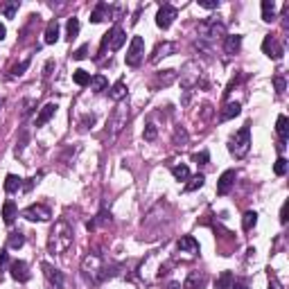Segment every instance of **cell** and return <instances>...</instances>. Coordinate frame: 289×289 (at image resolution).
Listing matches in <instances>:
<instances>
[{
    "label": "cell",
    "instance_id": "obj_1",
    "mask_svg": "<svg viewBox=\"0 0 289 289\" xmlns=\"http://www.w3.org/2000/svg\"><path fill=\"white\" fill-rule=\"evenodd\" d=\"M72 244V228L68 226V222L59 219V222L54 224L52 233H50V240H48V251L50 253H64V251L70 249Z\"/></svg>",
    "mask_w": 289,
    "mask_h": 289
},
{
    "label": "cell",
    "instance_id": "obj_2",
    "mask_svg": "<svg viewBox=\"0 0 289 289\" xmlns=\"http://www.w3.org/2000/svg\"><path fill=\"white\" fill-rule=\"evenodd\" d=\"M251 149V129L249 125H244L240 131L228 140V151L233 154L235 158H244Z\"/></svg>",
    "mask_w": 289,
    "mask_h": 289
},
{
    "label": "cell",
    "instance_id": "obj_3",
    "mask_svg": "<svg viewBox=\"0 0 289 289\" xmlns=\"http://www.w3.org/2000/svg\"><path fill=\"white\" fill-rule=\"evenodd\" d=\"M127 66L131 68H138L140 64H143L144 59V41L143 36H133L131 39V46H129V50H127Z\"/></svg>",
    "mask_w": 289,
    "mask_h": 289
},
{
    "label": "cell",
    "instance_id": "obj_4",
    "mask_svg": "<svg viewBox=\"0 0 289 289\" xmlns=\"http://www.w3.org/2000/svg\"><path fill=\"white\" fill-rule=\"evenodd\" d=\"M81 269H84V273L88 278H91L93 283H97V280H102L104 278V264H102V260H99L97 256H88L84 257V262H81Z\"/></svg>",
    "mask_w": 289,
    "mask_h": 289
},
{
    "label": "cell",
    "instance_id": "obj_5",
    "mask_svg": "<svg viewBox=\"0 0 289 289\" xmlns=\"http://www.w3.org/2000/svg\"><path fill=\"white\" fill-rule=\"evenodd\" d=\"M125 41H127V34H125V30L122 27H113L111 32H106L104 34V39H102V48H111V50H120V48L125 46Z\"/></svg>",
    "mask_w": 289,
    "mask_h": 289
},
{
    "label": "cell",
    "instance_id": "obj_6",
    "mask_svg": "<svg viewBox=\"0 0 289 289\" xmlns=\"http://www.w3.org/2000/svg\"><path fill=\"white\" fill-rule=\"evenodd\" d=\"M23 217H25V219H30V222H48V219L52 217V212H50V208H48V206L32 204L30 208H25Z\"/></svg>",
    "mask_w": 289,
    "mask_h": 289
},
{
    "label": "cell",
    "instance_id": "obj_7",
    "mask_svg": "<svg viewBox=\"0 0 289 289\" xmlns=\"http://www.w3.org/2000/svg\"><path fill=\"white\" fill-rule=\"evenodd\" d=\"M174 18H177V7L163 5L161 9H158V14H156V25L161 27V30H167V27L174 23Z\"/></svg>",
    "mask_w": 289,
    "mask_h": 289
},
{
    "label": "cell",
    "instance_id": "obj_8",
    "mask_svg": "<svg viewBox=\"0 0 289 289\" xmlns=\"http://www.w3.org/2000/svg\"><path fill=\"white\" fill-rule=\"evenodd\" d=\"M262 52L267 54L269 59L278 61L285 54V50H283V46L276 41V36H271V34H269V36H264V41H262Z\"/></svg>",
    "mask_w": 289,
    "mask_h": 289
},
{
    "label": "cell",
    "instance_id": "obj_9",
    "mask_svg": "<svg viewBox=\"0 0 289 289\" xmlns=\"http://www.w3.org/2000/svg\"><path fill=\"white\" fill-rule=\"evenodd\" d=\"M199 32L204 34L206 39H217V36H224L226 34V27L217 20H208V23H201L199 25Z\"/></svg>",
    "mask_w": 289,
    "mask_h": 289
},
{
    "label": "cell",
    "instance_id": "obj_10",
    "mask_svg": "<svg viewBox=\"0 0 289 289\" xmlns=\"http://www.w3.org/2000/svg\"><path fill=\"white\" fill-rule=\"evenodd\" d=\"M9 271H12V278L16 283H27V280H30V267H27V262H23V260H14V262L9 264Z\"/></svg>",
    "mask_w": 289,
    "mask_h": 289
},
{
    "label": "cell",
    "instance_id": "obj_11",
    "mask_svg": "<svg viewBox=\"0 0 289 289\" xmlns=\"http://www.w3.org/2000/svg\"><path fill=\"white\" fill-rule=\"evenodd\" d=\"M235 178H237V174H235V170H226L219 177V181H217V194H228L230 192V188L235 185Z\"/></svg>",
    "mask_w": 289,
    "mask_h": 289
},
{
    "label": "cell",
    "instance_id": "obj_12",
    "mask_svg": "<svg viewBox=\"0 0 289 289\" xmlns=\"http://www.w3.org/2000/svg\"><path fill=\"white\" fill-rule=\"evenodd\" d=\"M43 273H46V278L50 280V285H52L54 289H64V273H61L57 267H52V264H43Z\"/></svg>",
    "mask_w": 289,
    "mask_h": 289
},
{
    "label": "cell",
    "instance_id": "obj_13",
    "mask_svg": "<svg viewBox=\"0 0 289 289\" xmlns=\"http://www.w3.org/2000/svg\"><path fill=\"white\" fill-rule=\"evenodd\" d=\"M177 249L181 251V253H188V256H197V253H199V242L192 235H185V237L178 240Z\"/></svg>",
    "mask_w": 289,
    "mask_h": 289
},
{
    "label": "cell",
    "instance_id": "obj_14",
    "mask_svg": "<svg viewBox=\"0 0 289 289\" xmlns=\"http://www.w3.org/2000/svg\"><path fill=\"white\" fill-rule=\"evenodd\" d=\"M240 113H242V106H240V102H228V104L222 109V113H219V120H222V122H226V120L237 118Z\"/></svg>",
    "mask_w": 289,
    "mask_h": 289
},
{
    "label": "cell",
    "instance_id": "obj_15",
    "mask_svg": "<svg viewBox=\"0 0 289 289\" xmlns=\"http://www.w3.org/2000/svg\"><path fill=\"white\" fill-rule=\"evenodd\" d=\"M57 113V104H46L43 109L39 111V115H36V127H43V125H48L50 120H52V115Z\"/></svg>",
    "mask_w": 289,
    "mask_h": 289
},
{
    "label": "cell",
    "instance_id": "obj_16",
    "mask_svg": "<svg viewBox=\"0 0 289 289\" xmlns=\"http://www.w3.org/2000/svg\"><path fill=\"white\" fill-rule=\"evenodd\" d=\"M109 14H111V7L106 5V2H99L91 14V23H102L104 18H109Z\"/></svg>",
    "mask_w": 289,
    "mask_h": 289
},
{
    "label": "cell",
    "instance_id": "obj_17",
    "mask_svg": "<svg viewBox=\"0 0 289 289\" xmlns=\"http://www.w3.org/2000/svg\"><path fill=\"white\" fill-rule=\"evenodd\" d=\"M16 217H18V208H16V204L9 199V201L2 204V219H5V224H14Z\"/></svg>",
    "mask_w": 289,
    "mask_h": 289
},
{
    "label": "cell",
    "instance_id": "obj_18",
    "mask_svg": "<svg viewBox=\"0 0 289 289\" xmlns=\"http://www.w3.org/2000/svg\"><path fill=\"white\" fill-rule=\"evenodd\" d=\"M240 48H242V36H240V34H230V36H226V41H224V50H226V52L235 54Z\"/></svg>",
    "mask_w": 289,
    "mask_h": 289
},
{
    "label": "cell",
    "instance_id": "obj_19",
    "mask_svg": "<svg viewBox=\"0 0 289 289\" xmlns=\"http://www.w3.org/2000/svg\"><path fill=\"white\" fill-rule=\"evenodd\" d=\"M23 190V178L16 177V174H7L5 178V192H9V194H14V192Z\"/></svg>",
    "mask_w": 289,
    "mask_h": 289
},
{
    "label": "cell",
    "instance_id": "obj_20",
    "mask_svg": "<svg viewBox=\"0 0 289 289\" xmlns=\"http://www.w3.org/2000/svg\"><path fill=\"white\" fill-rule=\"evenodd\" d=\"M57 41H59V23H57V20H50L46 27V43L52 46Z\"/></svg>",
    "mask_w": 289,
    "mask_h": 289
},
{
    "label": "cell",
    "instance_id": "obj_21",
    "mask_svg": "<svg viewBox=\"0 0 289 289\" xmlns=\"http://www.w3.org/2000/svg\"><path fill=\"white\" fill-rule=\"evenodd\" d=\"M206 287V276L201 273H190L188 276V280H185V285H183V289H204Z\"/></svg>",
    "mask_w": 289,
    "mask_h": 289
},
{
    "label": "cell",
    "instance_id": "obj_22",
    "mask_svg": "<svg viewBox=\"0 0 289 289\" xmlns=\"http://www.w3.org/2000/svg\"><path fill=\"white\" fill-rule=\"evenodd\" d=\"M276 131H278V136H280V143L285 144V140L289 138V120L285 118V115H278V120H276Z\"/></svg>",
    "mask_w": 289,
    "mask_h": 289
},
{
    "label": "cell",
    "instance_id": "obj_23",
    "mask_svg": "<svg viewBox=\"0 0 289 289\" xmlns=\"http://www.w3.org/2000/svg\"><path fill=\"white\" fill-rule=\"evenodd\" d=\"M273 18H276V2L273 0H262V20L271 23Z\"/></svg>",
    "mask_w": 289,
    "mask_h": 289
},
{
    "label": "cell",
    "instance_id": "obj_24",
    "mask_svg": "<svg viewBox=\"0 0 289 289\" xmlns=\"http://www.w3.org/2000/svg\"><path fill=\"white\" fill-rule=\"evenodd\" d=\"M122 97H127V84L120 79V81H115L111 88V99H115V102H120Z\"/></svg>",
    "mask_w": 289,
    "mask_h": 289
},
{
    "label": "cell",
    "instance_id": "obj_25",
    "mask_svg": "<svg viewBox=\"0 0 289 289\" xmlns=\"http://www.w3.org/2000/svg\"><path fill=\"white\" fill-rule=\"evenodd\" d=\"M233 285V273L230 271H222V276L215 280V289H230Z\"/></svg>",
    "mask_w": 289,
    "mask_h": 289
},
{
    "label": "cell",
    "instance_id": "obj_26",
    "mask_svg": "<svg viewBox=\"0 0 289 289\" xmlns=\"http://www.w3.org/2000/svg\"><path fill=\"white\" fill-rule=\"evenodd\" d=\"M109 86V81H106L104 75H95V77H91V91L93 93H102Z\"/></svg>",
    "mask_w": 289,
    "mask_h": 289
},
{
    "label": "cell",
    "instance_id": "obj_27",
    "mask_svg": "<svg viewBox=\"0 0 289 289\" xmlns=\"http://www.w3.org/2000/svg\"><path fill=\"white\" fill-rule=\"evenodd\" d=\"M188 181H190V183H185V192H194V190H199V188H204L206 177L204 174H197V177L188 178Z\"/></svg>",
    "mask_w": 289,
    "mask_h": 289
},
{
    "label": "cell",
    "instance_id": "obj_28",
    "mask_svg": "<svg viewBox=\"0 0 289 289\" xmlns=\"http://www.w3.org/2000/svg\"><path fill=\"white\" fill-rule=\"evenodd\" d=\"M9 249H20L23 244H25V235L20 233V230H14V233H9Z\"/></svg>",
    "mask_w": 289,
    "mask_h": 289
},
{
    "label": "cell",
    "instance_id": "obj_29",
    "mask_svg": "<svg viewBox=\"0 0 289 289\" xmlns=\"http://www.w3.org/2000/svg\"><path fill=\"white\" fill-rule=\"evenodd\" d=\"M256 224H257V212H253V210L244 212V217H242V228L244 230L256 228Z\"/></svg>",
    "mask_w": 289,
    "mask_h": 289
},
{
    "label": "cell",
    "instance_id": "obj_30",
    "mask_svg": "<svg viewBox=\"0 0 289 289\" xmlns=\"http://www.w3.org/2000/svg\"><path fill=\"white\" fill-rule=\"evenodd\" d=\"M172 174L177 181H188L190 178V170H188V165H174L172 167Z\"/></svg>",
    "mask_w": 289,
    "mask_h": 289
},
{
    "label": "cell",
    "instance_id": "obj_31",
    "mask_svg": "<svg viewBox=\"0 0 289 289\" xmlns=\"http://www.w3.org/2000/svg\"><path fill=\"white\" fill-rule=\"evenodd\" d=\"M72 81L77 86H86V84H91V75L86 70H75L72 72Z\"/></svg>",
    "mask_w": 289,
    "mask_h": 289
},
{
    "label": "cell",
    "instance_id": "obj_32",
    "mask_svg": "<svg viewBox=\"0 0 289 289\" xmlns=\"http://www.w3.org/2000/svg\"><path fill=\"white\" fill-rule=\"evenodd\" d=\"M18 7H20L18 0H12V2L2 5V14H5V18H14V16H16V12H18Z\"/></svg>",
    "mask_w": 289,
    "mask_h": 289
},
{
    "label": "cell",
    "instance_id": "obj_33",
    "mask_svg": "<svg viewBox=\"0 0 289 289\" xmlns=\"http://www.w3.org/2000/svg\"><path fill=\"white\" fill-rule=\"evenodd\" d=\"M66 32H68V39H77L79 34V20L77 18H68V25H66Z\"/></svg>",
    "mask_w": 289,
    "mask_h": 289
},
{
    "label": "cell",
    "instance_id": "obj_34",
    "mask_svg": "<svg viewBox=\"0 0 289 289\" xmlns=\"http://www.w3.org/2000/svg\"><path fill=\"white\" fill-rule=\"evenodd\" d=\"M97 224H111V215H109L106 210H102V212L97 215V219H95V222H88V230L95 228Z\"/></svg>",
    "mask_w": 289,
    "mask_h": 289
},
{
    "label": "cell",
    "instance_id": "obj_35",
    "mask_svg": "<svg viewBox=\"0 0 289 289\" xmlns=\"http://www.w3.org/2000/svg\"><path fill=\"white\" fill-rule=\"evenodd\" d=\"M273 172H276L278 177H285V174H287V158H278L276 161V165H273Z\"/></svg>",
    "mask_w": 289,
    "mask_h": 289
},
{
    "label": "cell",
    "instance_id": "obj_36",
    "mask_svg": "<svg viewBox=\"0 0 289 289\" xmlns=\"http://www.w3.org/2000/svg\"><path fill=\"white\" fill-rule=\"evenodd\" d=\"M192 161H194L197 165H206L208 161H210V154H208V151H199V154L192 156Z\"/></svg>",
    "mask_w": 289,
    "mask_h": 289
},
{
    "label": "cell",
    "instance_id": "obj_37",
    "mask_svg": "<svg viewBox=\"0 0 289 289\" xmlns=\"http://www.w3.org/2000/svg\"><path fill=\"white\" fill-rule=\"evenodd\" d=\"M27 66H30V59H25L23 64H18V66H14L12 68V77H20L23 70H27Z\"/></svg>",
    "mask_w": 289,
    "mask_h": 289
},
{
    "label": "cell",
    "instance_id": "obj_38",
    "mask_svg": "<svg viewBox=\"0 0 289 289\" xmlns=\"http://www.w3.org/2000/svg\"><path fill=\"white\" fill-rule=\"evenodd\" d=\"M156 125H147V127H144V140H149V143H151V140H156Z\"/></svg>",
    "mask_w": 289,
    "mask_h": 289
},
{
    "label": "cell",
    "instance_id": "obj_39",
    "mask_svg": "<svg viewBox=\"0 0 289 289\" xmlns=\"http://www.w3.org/2000/svg\"><path fill=\"white\" fill-rule=\"evenodd\" d=\"M172 50H174V46H172V43H165V46H158L156 54H154V59H158V57H161V52H163V57H167V54H165V52H172Z\"/></svg>",
    "mask_w": 289,
    "mask_h": 289
},
{
    "label": "cell",
    "instance_id": "obj_40",
    "mask_svg": "<svg viewBox=\"0 0 289 289\" xmlns=\"http://www.w3.org/2000/svg\"><path fill=\"white\" fill-rule=\"evenodd\" d=\"M86 54H88V46H81L79 50H75V52H72V59L81 61V59H86Z\"/></svg>",
    "mask_w": 289,
    "mask_h": 289
},
{
    "label": "cell",
    "instance_id": "obj_41",
    "mask_svg": "<svg viewBox=\"0 0 289 289\" xmlns=\"http://www.w3.org/2000/svg\"><path fill=\"white\" fill-rule=\"evenodd\" d=\"M199 7H204V9H217V7H219V0H199Z\"/></svg>",
    "mask_w": 289,
    "mask_h": 289
},
{
    "label": "cell",
    "instance_id": "obj_42",
    "mask_svg": "<svg viewBox=\"0 0 289 289\" xmlns=\"http://www.w3.org/2000/svg\"><path fill=\"white\" fill-rule=\"evenodd\" d=\"M7 264H9V253L5 249H0V271H5Z\"/></svg>",
    "mask_w": 289,
    "mask_h": 289
},
{
    "label": "cell",
    "instance_id": "obj_43",
    "mask_svg": "<svg viewBox=\"0 0 289 289\" xmlns=\"http://www.w3.org/2000/svg\"><path fill=\"white\" fill-rule=\"evenodd\" d=\"M174 77H177L174 70H165V75H161V81H163V84H170V81H174Z\"/></svg>",
    "mask_w": 289,
    "mask_h": 289
},
{
    "label": "cell",
    "instance_id": "obj_44",
    "mask_svg": "<svg viewBox=\"0 0 289 289\" xmlns=\"http://www.w3.org/2000/svg\"><path fill=\"white\" fill-rule=\"evenodd\" d=\"M273 84H276V91H278V93L285 91V79H283V77H276V79H273Z\"/></svg>",
    "mask_w": 289,
    "mask_h": 289
},
{
    "label": "cell",
    "instance_id": "obj_45",
    "mask_svg": "<svg viewBox=\"0 0 289 289\" xmlns=\"http://www.w3.org/2000/svg\"><path fill=\"white\" fill-rule=\"evenodd\" d=\"M280 224H287V204H285L283 210H280Z\"/></svg>",
    "mask_w": 289,
    "mask_h": 289
},
{
    "label": "cell",
    "instance_id": "obj_46",
    "mask_svg": "<svg viewBox=\"0 0 289 289\" xmlns=\"http://www.w3.org/2000/svg\"><path fill=\"white\" fill-rule=\"evenodd\" d=\"M230 289H249V287H246V283H242V280H237V283L230 285Z\"/></svg>",
    "mask_w": 289,
    "mask_h": 289
},
{
    "label": "cell",
    "instance_id": "obj_47",
    "mask_svg": "<svg viewBox=\"0 0 289 289\" xmlns=\"http://www.w3.org/2000/svg\"><path fill=\"white\" fill-rule=\"evenodd\" d=\"M5 36H7V27L2 25V23H0V41L5 39Z\"/></svg>",
    "mask_w": 289,
    "mask_h": 289
},
{
    "label": "cell",
    "instance_id": "obj_48",
    "mask_svg": "<svg viewBox=\"0 0 289 289\" xmlns=\"http://www.w3.org/2000/svg\"><path fill=\"white\" fill-rule=\"evenodd\" d=\"M165 289H181V285H178V283H170V285H167V287H165Z\"/></svg>",
    "mask_w": 289,
    "mask_h": 289
},
{
    "label": "cell",
    "instance_id": "obj_49",
    "mask_svg": "<svg viewBox=\"0 0 289 289\" xmlns=\"http://www.w3.org/2000/svg\"><path fill=\"white\" fill-rule=\"evenodd\" d=\"M271 289H278V287H276V285H273V287H271Z\"/></svg>",
    "mask_w": 289,
    "mask_h": 289
}]
</instances>
